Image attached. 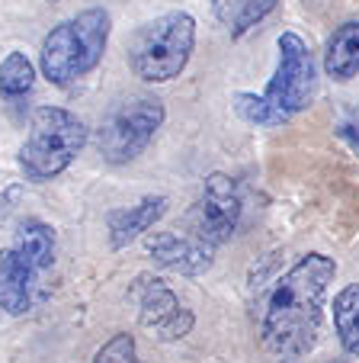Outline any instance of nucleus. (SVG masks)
<instances>
[{
  "instance_id": "obj_12",
  "label": "nucleus",
  "mask_w": 359,
  "mask_h": 363,
  "mask_svg": "<svg viewBox=\"0 0 359 363\" xmlns=\"http://www.w3.org/2000/svg\"><path fill=\"white\" fill-rule=\"evenodd\" d=\"M324 74L331 81H356L359 77V20L334 29L324 52Z\"/></svg>"
},
{
  "instance_id": "obj_2",
  "label": "nucleus",
  "mask_w": 359,
  "mask_h": 363,
  "mask_svg": "<svg viewBox=\"0 0 359 363\" xmlns=\"http://www.w3.org/2000/svg\"><path fill=\"white\" fill-rule=\"evenodd\" d=\"M109 29H113V20L103 7L81 10L77 16L52 26L39 52L42 77L55 87H71L90 71H96L106 52Z\"/></svg>"
},
{
  "instance_id": "obj_20",
  "label": "nucleus",
  "mask_w": 359,
  "mask_h": 363,
  "mask_svg": "<svg viewBox=\"0 0 359 363\" xmlns=\"http://www.w3.org/2000/svg\"><path fill=\"white\" fill-rule=\"evenodd\" d=\"M334 363H343V360H334Z\"/></svg>"
},
{
  "instance_id": "obj_21",
  "label": "nucleus",
  "mask_w": 359,
  "mask_h": 363,
  "mask_svg": "<svg viewBox=\"0 0 359 363\" xmlns=\"http://www.w3.org/2000/svg\"><path fill=\"white\" fill-rule=\"evenodd\" d=\"M52 4H55V0H52Z\"/></svg>"
},
{
  "instance_id": "obj_15",
  "label": "nucleus",
  "mask_w": 359,
  "mask_h": 363,
  "mask_svg": "<svg viewBox=\"0 0 359 363\" xmlns=\"http://www.w3.org/2000/svg\"><path fill=\"white\" fill-rule=\"evenodd\" d=\"M334 331L340 347L350 357H359V283H346L334 296Z\"/></svg>"
},
{
  "instance_id": "obj_4",
  "label": "nucleus",
  "mask_w": 359,
  "mask_h": 363,
  "mask_svg": "<svg viewBox=\"0 0 359 363\" xmlns=\"http://www.w3.org/2000/svg\"><path fill=\"white\" fill-rule=\"evenodd\" d=\"M90 132L77 113L64 106H39L29 123V135L20 148V167L26 180H52L71 167L87 145Z\"/></svg>"
},
{
  "instance_id": "obj_17",
  "label": "nucleus",
  "mask_w": 359,
  "mask_h": 363,
  "mask_svg": "<svg viewBox=\"0 0 359 363\" xmlns=\"http://www.w3.org/2000/svg\"><path fill=\"white\" fill-rule=\"evenodd\" d=\"M234 113L244 123L257 125V129H276V125L289 123L285 113H279L266 96H257V94H234Z\"/></svg>"
},
{
  "instance_id": "obj_5",
  "label": "nucleus",
  "mask_w": 359,
  "mask_h": 363,
  "mask_svg": "<svg viewBox=\"0 0 359 363\" xmlns=\"http://www.w3.org/2000/svg\"><path fill=\"white\" fill-rule=\"evenodd\" d=\"M167 110L157 96H129L96 129V151L109 164H129L154 142Z\"/></svg>"
},
{
  "instance_id": "obj_10",
  "label": "nucleus",
  "mask_w": 359,
  "mask_h": 363,
  "mask_svg": "<svg viewBox=\"0 0 359 363\" xmlns=\"http://www.w3.org/2000/svg\"><path fill=\"white\" fill-rule=\"evenodd\" d=\"M42 270L16 251L13 245L0 251V308L7 315H26L35 306V289H39Z\"/></svg>"
},
{
  "instance_id": "obj_19",
  "label": "nucleus",
  "mask_w": 359,
  "mask_h": 363,
  "mask_svg": "<svg viewBox=\"0 0 359 363\" xmlns=\"http://www.w3.org/2000/svg\"><path fill=\"white\" fill-rule=\"evenodd\" d=\"M20 199H23V184H10V186L0 190V225L13 216V209L20 206Z\"/></svg>"
},
{
  "instance_id": "obj_3",
  "label": "nucleus",
  "mask_w": 359,
  "mask_h": 363,
  "mask_svg": "<svg viewBox=\"0 0 359 363\" xmlns=\"http://www.w3.org/2000/svg\"><path fill=\"white\" fill-rule=\"evenodd\" d=\"M196 48V20L186 10L154 16L129 45V68L144 84H167L186 71Z\"/></svg>"
},
{
  "instance_id": "obj_16",
  "label": "nucleus",
  "mask_w": 359,
  "mask_h": 363,
  "mask_svg": "<svg viewBox=\"0 0 359 363\" xmlns=\"http://www.w3.org/2000/svg\"><path fill=\"white\" fill-rule=\"evenodd\" d=\"M35 84V65L26 58V52H10L0 62V96L7 100H20L33 90Z\"/></svg>"
},
{
  "instance_id": "obj_8",
  "label": "nucleus",
  "mask_w": 359,
  "mask_h": 363,
  "mask_svg": "<svg viewBox=\"0 0 359 363\" xmlns=\"http://www.w3.org/2000/svg\"><path fill=\"white\" fill-rule=\"evenodd\" d=\"M241 213H244V203H241V190H237V180L228 174L215 171L205 177L203 184V196L193 206V232L199 241L205 245H224L231 235L241 225Z\"/></svg>"
},
{
  "instance_id": "obj_13",
  "label": "nucleus",
  "mask_w": 359,
  "mask_h": 363,
  "mask_svg": "<svg viewBox=\"0 0 359 363\" xmlns=\"http://www.w3.org/2000/svg\"><path fill=\"white\" fill-rule=\"evenodd\" d=\"M279 0H212V13L222 26L231 29L234 39L247 35L253 26L266 20V16L276 10Z\"/></svg>"
},
{
  "instance_id": "obj_6",
  "label": "nucleus",
  "mask_w": 359,
  "mask_h": 363,
  "mask_svg": "<svg viewBox=\"0 0 359 363\" xmlns=\"http://www.w3.org/2000/svg\"><path fill=\"white\" fill-rule=\"evenodd\" d=\"M279 48V62H276V74L266 84V100L276 106L285 116L308 110L314 96V58L312 48L305 45V39L298 33H283L276 39Z\"/></svg>"
},
{
  "instance_id": "obj_1",
  "label": "nucleus",
  "mask_w": 359,
  "mask_h": 363,
  "mask_svg": "<svg viewBox=\"0 0 359 363\" xmlns=\"http://www.w3.org/2000/svg\"><path fill=\"white\" fill-rule=\"evenodd\" d=\"M334 277H337L334 257L314 251L292 264L276 280L260 318V337L273 357L295 363L314 350Z\"/></svg>"
},
{
  "instance_id": "obj_14",
  "label": "nucleus",
  "mask_w": 359,
  "mask_h": 363,
  "mask_svg": "<svg viewBox=\"0 0 359 363\" xmlns=\"http://www.w3.org/2000/svg\"><path fill=\"white\" fill-rule=\"evenodd\" d=\"M13 247L33 264L35 270L45 274V270L55 264V228L45 225L42 219H26L20 228H16Z\"/></svg>"
},
{
  "instance_id": "obj_11",
  "label": "nucleus",
  "mask_w": 359,
  "mask_h": 363,
  "mask_svg": "<svg viewBox=\"0 0 359 363\" xmlns=\"http://www.w3.org/2000/svg\"><path fill=\"white\" fill-rule=\"evenodd\" d=\"M164 213H167V196H144V199H138L135 206L113 209V213L106 216L109 247H113V251L129 247L132 241L142 238V235L148 232Z\"/></svg>"
},
{
  "instance_id": "obj_9",
  "label": "nucleus",
  "mask_w": 359,
  "mask_h": 363,
  "mask_svg": "<svg viewBox=\"0 0 359 363\" xmlns=\"http://www.w3.org/2000/svg\"><path fill=\"white\" fill-rule=\"evenodd\" d=\"M148 254L157 267L180 277H203L212 267V245L199 241L196 235L154 232L148 241Z\"/></svg>"
},
{
  "instance_id": "obj_18",
  "label": "nucleus",
  "mask_w": 359,
  "mask_h": 363,
  "mask_svg": "<svg viewBox=\"0 0 359 363\" xmlns=\"http://www.w3.org/2000/svg\"><path fill=\"white\" fill-rule=\"evenodd\" d=\"M135 360H138V350H135V337L129 331L113 335L93 357V363H135Z\"/></svg>"
},
{
  "instance_id": "obj_7",
  "label": "nucleus",
  "mask_w": 359,
  "mask_h": 363,
  "mask_svg": "<svg viewBox=\"0 0 359 363\" xmlns=\"http://www.w3.org/2000/svg\"><path fill=\"white\" fill-rule=\"evenodd\" d=\"M129 299L138 306V322L142 328L151 331L157 341H183L196 325V315L183 302L176 299V293L161 280V277L142 274L129 289Z\"/></svg>"
}]
</instances>
